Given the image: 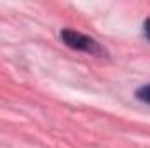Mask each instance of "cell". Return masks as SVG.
I'll use <instances>...</instances> for the list:
<instances>
[{"label": "cell", "mask_w": 150, "mask_h": 148, "mask_svg": "<svg viewBox=\"0 0 150 148\" xmlns=\"http://www.w3.org/2000/svg\"><path fill=\"white\" fill-rule=\"evenodd\" d=\"M143 30H145V35L150 38V18L145 21V25H143Z\"/></svg>", "instance_id": "cell-3"}, {"label": "cell", "mask_w": 150, "mask_h": 148, "mask_svg": "<svg viewBox=\"0 0 150 148\" xmlns=\"http://www.w3.org/2000/svg\"><path fill=\"white\" fill-rule=\"evenodd\" d=\"M61 38H63V42L68 47H72L75 51H84V52H89V54H94V56L107 54L105 49L94 38L86 37V35H82V33H79L75 30H63L61 32Z\"/></svg>", "instance_id": "cell-1"}, {"label": "cell", "mask_w": 150, "mask_h": 148, "mask_svg": "<svg viewBox=\"0 0 150 148\" xmlns=\"http://www.w3.org/2000/svg\"><path fill=\"white\" fill-rule=\"evenodd\" d=\"M136 96H138L142 101L150 103V85H143V87H140V89L136 91Z\"/></svg>", "instance_id": "cell-2"}]
</instances>
